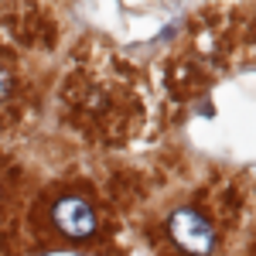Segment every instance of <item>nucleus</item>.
I'll list each match as a JSON object with an SVG mask.
<instances>
[{
    "label": "nucleus",
    "mask_w": 256,
    "mask_h": 256,
    "mask_svg": "<svg viewBox=\"0 0 256 256\" xmlns=\"http://www.w3.org/2000/svg\"><path fill=\"white\" fill-rule=\"evenodd\" d=\"M168 226H171L174 242L184 253H192V256H208L212 253V246H216V229H212V222L202 216L198 208H178Z\"/></svg>",
    "instance_id": "1"
},
{
    "label": "nucleus",
    "mask_w": 256,
    "mask_h": 256,
    "mask_svg": "<svg viewBox=\"0 0 256 256\" xmlns=\"http://www.w3.org/2000/svg\"><path fill=\"white\" fill-rule=\"evenodd\" d=\"M52 222L72 239H86V236L96 232V212H92V205L79 195L58 198L55 208H52Z\"/></svg>",
    "instance_id": "2"
},
{
    "label": "nucleus",
    "mask_w": 256,
    "mask_h": 256,
    "mask_svg": "<svg viewBox=\"0 0 256 256\" xmlns=\"http://www.w3.org/2000/svg\"><path fill=\"white\" fill-rule=\"evenodd\" d=\"M7 92H10V76H7V68H0V102L7 99Z\"/></svg>",
    "instance_id": "3"
}]
</instances>
